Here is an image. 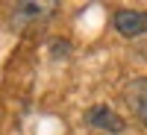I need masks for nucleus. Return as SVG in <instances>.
<instances>
[{
  "label": "nucleus",
  "instance_id": "nucleus-1",
  "mask_svg": "<svg viewBox=\"0 0 147 135\" xmlns=\"http://www.w3.org/2000/svg\"><path fill=\"white\" fill-rule=\"evenodd\" d=\"M53 12H56V3H18V6H12L9 24H12V30L24 32V30L44 24L47 18H53Z\"/></svg>",
  "mask_w": 147,
  "mask_h": 135
},
{
  "label": "nucleus",
  "instance_id": "nucleus-2",
  "mask_svg": "<svg viewBox=\"0 0 147 135\" xmlns=\"http://www.w3.org/2000/svg\"><path fill=\"white\" fill-rule=\"evenodd\" d=\"M112 27L124 38H138L147 32V9H118L112 15Z\"/></svg>",
  "mask_w": 147,
  "mask_h": 135
},
{
  "label": "nucleus",
  "instance_id": "nucleus-3",
  "mask_svg": "<svg viewBox=\"0 0 147 135\" xmlns=\"http://www.w3.org/2000/svg\"><path fill=\"white\" fill-rule=\"evenodd\" d=\"M85 124L94 126V129H103V132H124L127 129V120L121 118L115 109H109L106 103H97L85 112Z\"/></svg>",
  "mask_w": 147,
  "mask_h": 135
},
{
  "label": "nucleus",
  "instance_id": "nucleus-4",
  "mask_svg": "<svg viewBox=\"0 0 147 135\" xmlns=\"http://www.w3.org/2000/svg\"><path fill=\"white\" fill-rule=\"evenodd\" d=\"M124 100L129 106V112L136 115V120L141 126H147V77L129 79V85L124 88Z\"/></svg>",
  "mask_w": 147,
  "mask_h": 135
}]
</instances>
